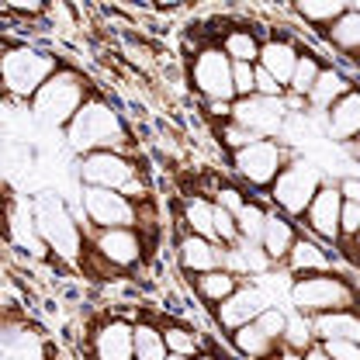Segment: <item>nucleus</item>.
Wrapping results in <instances>:
<instances>
[{"label":"nucleus","mask_w":360,"mask_h":360,"mask_svg":"<svg viewBox=\"0 0 360 360\" xmlns=\"http://www.w3.org/2000/svg\"><path fill=\"white\" fill-rule=\"evenodd\" d=\"M63 132H66V146H70L73 156H90V153L139 156V139H135V129L129 125V118L97 87L80 104V111L73 115V122Z\"/></svg>","instance_id":"obj_1"},{"label":"nucleus","mask_w":360,"mask_h":360,"mask_svg":"<svg viewBox=\"0 0 360 360\" xmlns=\"http://www.w3.org/2000/svg\"><path fill=\"white\" fill-rule=\"evenodd\" d=\"M59 52L39 39L11 42L0 52V97L7 108H28L35 90L59 70Z\"/></svg>","instance_id":"obj_2"},{"label":"nucleus","mask_w":360,"mask_h":360,"mask_svg":"<svg viewBox=\"0 0 360 360\" xmlns=\"http://www.w3.org/2000/svg\"><path fill=\"white\" fill-rule=\"evenodd\" d=\"M28 208H32V222L35 232L42 239L49 260L63 264L66 270H77L84 260V250H87V236L80 222L73 219V212L66 208L63 194L59 191H35L28 198Z\"/></svg>","instance_id":"obj_3"},{"label":"nucleus","mask_w":360,"mask_h":360,"mask_svg":"<svg viewBox=\"0 0 360 360\" xmlns=\"http://www.w3.org/2000/svg\"><path fill=\"white\" fill-rule=\"evenodd\" d=\"M90 94H94L90 77L80 66H73V63L63 59L59 70H56L42 87L35 90V97L28 101V115H32L35 125L52 129V132H63V129L73 122V115L80 111V104L87 101Z\"/></svg>","instance_id":"obj_4"},{"label":"nucleus","mask_w":360,"mask_h":360,"mask_svg":"<svg viewBox=\"0 0 360 360\" xmlns=\"http://www.w3.org/2000/svg\"><path fill=\"white\" fill-rule=\"evenodd\" d=\"M288 305H291V312L305 315V319L357 309V274L329 270V274L295 277L288 288Z\"/></svg>","instance_id":"obj_5"},{"label":"nucleus","mask_w":360,"mask_h":360,"mask_svg":"<svg viewBox=\"0 0 360 360\" xmlns=\"http://www.w3.org/2000/svg\"><path fill=\"white\" fill-rule=\"evenodd\" d=\"M322 184H326V170L315 167L312 160H305V156L298 153V156H291V160L284 163V170L270 184L267 205L298 225V219L305 215L309 201L315 198V191H319Z\"/></svg>","instance_id":"obj_6"},{"label":"nucleus","mask_w":360,"mask_h":360,"mask_svg":"<svg viewBox=\"0 0 360 360\" xmlns=\"http://www.w3.org/2000/svg\"><path fill=\"white\" fill-rule=\"evenodd\" d=\"M291 156H298V149H288L281 139H257V142L236 149L229 156V167L243 191H260V198H267L270 184L277 180V174L284 170V163Z\"/></svg>","instance_id":"obj_7"},{"label":"nucleus","mask_w":360,"mask_h":360,"mask_svg":"<svg viewBox=\"0 0 360 360\" xmlns=\"http://www.w3.org/2000/svg\"><path fill=\"white\" fill-rule=\"evenodd\" d=\"M187 84L201 101H225L232 104V63L225 59L219 42H201L194 49V56L187 59Z\"/></svg>","instance_id":"obj_8"},{"label":"nucleus","mask_w":360,"mask_h":360,"mask_svg":"<svg viewBox=\"0 0 360 360\" xmlns=\"http://www.w3.org/2000/svg\"><path fill=\"white\" fill-rule=\"evenodd\" d=\"M84 236H87V253H94L104 267H111L122 277L153 257L149 243L135 229H87Z\"/></svg>","instance_id":"obj_9"},{"label":"nucleus","mask_w":360,"mask_h":360,"mask_svg":"<svg viewBox=\"0 0 360 360\" xmlns=\"http://www.w3.org/2000/svg\"><path fill=\"white\" fill-rule=\"evenodd\" d=\"M142 174L146 170L139 167V156H125V153H90V156H77L73 163V177L80 187H101L118 194Z\"/></svg>","instance_id":"obj_10"},{"label":"nucleus","mask_w":360,"mask_h":360,"mask_svg":"<svg viewBox=\"0 0 360 360\" xmlns=\"http://www.w3.org/2000/svg\"><path fill=\"white\" fill-rule=\"evenodd\" d=\"M77 198H80V212H84L87 229H135L139 205H132L129 198H122L118 191L77 187Z\"/></svg>","instance_id":"obj_11"},{"label":"nucleus","mask_w":360,"mask_h":360,"mask_svg":"<svg viewBox=\"0 0 360 360\" xmlns=\"http://www.w3.org/2000/svg\"><path fill=\"white\" fill-rule=\"evenodd\" d=\"M281 333H284V309L270 305L243 329L229 333V347L246 360H264L281 347Z\"/></svg>","instance_id":"obj_12"},{"label":"nucleus","mask_w":360,"mask_h":360,"mask_svg":"<svg viewBox=\"0 0 360 360\" xmlns=\"http://www.w3.org/2000/svg\"><path fill=\"white\" fill-rule=\"evenodd\" d=\"M340 208H343V198L336 191V180H326L315 191V198L309 201L305 215L298 219V229L336 253V243H340Z\"/></svg>","instance_id":"obj_13"},{"label":"nucleus","mask_w":360,"mask_h":360,"mask_svg":"<svg viewBox=\"0 0 360 360\" xmlns=\"http://www.w3.org/2000/svg\"><path fill=\"white\" fill-rule=\"evenodd\" d=\"M229 122H236L239 129H246L257 139H277L288 115H284V104L281 97H243V101H232V111H229Z\"/></svg>","instance_id":"obj_14"},{"label":"nucleus","mask_w":360,"mask_h":360,"mask_svg":"<svg viewBox=\"0 0 360 360\" xmlns=\"http://www.w3.org/2000/svg\"><path fill=\"white\" fill-rule=\"evenodd\" d=\"M132 319L125 312H108L87 333L90 360H132Z\"/></svg>","instance_id":"obj_15"},{"label":"nucleus","mask_w":360,"mask_h":360,"mask_svg":"<svg viewBox=\"0 0 360 360\" xmlns=\"http://www.w3.org/2000/svg\"><path fill=\"white\" fill-rule=\"evenodd\" d=\"M270 309V298L260 291V284H250V281H243L225 302H219L215 309H212V322H215V329L219 333H236V329H243L246 322H253L257 315Z\"/></svg>","instance_id":"obj_16"},{"label":"nucleus","mask_w":360,"mask_h":360,"mask_svg":"<svg viewBox=\"0 0 360 360\" xmlns=\"http://www.w3.org/2000/svg\"><path fill=\"white\" fill-rule=\"evenodd\" d=\"M298 52H302V42H298V25H295V28L264 32V39H260V56H257V66L277 80V87H288V77H291V70H295V59H298Z\"/></svg>","instance_id":"obj_17"},{"label":"nucleus","mask_w":360,"mask_h":360,"mask_svg":"<svg viewBox=\"0 0 360 360\" xmlns=\"http://www.w3.org/2000/svg\"><path fill=\"white\" fill-rule=\"evenodd\" d=\"M174 260L177 270L184 277H198V274H208V270H219L225 264V246L212 243V239H201V236H191L177 225V239H174Z\"/></svg>","instance_id":"obj_18"},{"label":"nucleus","mask_w":360,"mask_h":360,"mask_svg":"<svg viewBox=\"0 0 360 360\" xmlns=\"http://www.w3.org/2000/svg\"><path fill=\"white\" fill-rule=\"evenodd\" d=\"M277 270H284V274L295 281V277H309V274H329V270H340V260H336V253H333L329 246L315 243L312 236H305V232L298 229V239H295L291 253L284 257V264H281Z\"/></svg>","instance_id":"obj_19"},{"label":"nucleus","mask_w":360,"mask_h":360,"mask_svg":"<svg viewBox=\"0 0 360 360\" xmlns=\"http://www.w3.org/2000/svg\"><path fill=\"white\" fill-rule=\"evenodd\" d=\"M319 42L326 45L329 52H336L333 59L336 63H357V52H360V7L350 4L329 28H322L319 35H312Z\"/></svg>","instance_id":"obj_20"},{"label":"nucleus","mask_w":360,"mask_h":360,"mask_svg":"<svg viewBox=\"0 0 360 360\" xmlns=\"http://www.w3.org/2000/svg\"><path fill=\"white\" fill-rule=\"evenodd\" d=\"M350 90H357V77L347 73V70H340L336 63H326V66L319 70V77H315L309 97H305L309 115H312V118H322V115H326L343 94H350Z\"/></svg>","instance_id":"obj_21"},{"label":"nucleus","mask_w":360,"mask_h":360,"mask_svg":"<svg viewBox=\"0 0 360 360\" xmlns=\"http://www.w3.org/2000/svg\"><path fill=\"white\" fill-rule=\"evenodd\" d=\"M319 125H322V132H326V139H329L333 146L357 142V135H360V94L357 90L343 94V97L319 118Z\"/></svg>","instance_id":"obj_22"},{"label":"nucleus","mask_w":360,"mask_h":360,"mask_svg":"<svg viewBox=\"0 0 360 360\" xmlns=\"http://www.w3.org/2000/svg\"><path fill=\"white\" fill-rule=\"evenodd\" d=\"M160 336H163V347L167 354H177V357H198L205 350V336L194 322L180 319V315H160Z\"/></svg>","instance_id":"obj_23"},{"label":"nucleus","mask_w":360,"mask_h":360,"mask_svg":"<svg viewBox=\"0 0 360 360\" xmlns=\"http://www.w3.org/2000/svg\"><path fill=\"white\" fill-rule=\"evenodd\" d=\"M295 239H298V225L291 222V219H284L281 212L270 208L267 222H264V232H260V250H264V257L270 260V267L274 270L284 264V257L291 253Z\"/></svg>","instance_id":"obj_24"},{"label":"nucleus","mask_w":360,"mask_h":360,"mask_svg":"<svg viewBox=\"0 0 360 360\" xmlns=\"http://www.w3.org/2000/svg\"><path fill=\"white\" fill-rule=\"evenodd\" d=\"M260 39H264V28H257V25H229V28H222V35H219V49L225 52L229 63H250V66H257Z\"/></svg>","instance_id":"obj_25"},{"label":"nucleus","mask_w":360,"mask_h":360,"mask_svg":"<svg viewBox=\"0 0 360 360\" xmlns=\"http://www.w3.org/2000/svg\"><path fill=\"white\" fill-rule=\"evenodd\" d=\"M347 7H350V0H298V4L288 7V14H291L309 35H319V32L329 28Z\"/></svg>","instance_id":"obj_26"},{"label":"nucleus","mask_w":360,"mask_h":360,"mask_svg":"<svg viewBox=\"0 0 360 360\" xmlns=\"http://www.w3.org/2000/svg\"><path fill=\"white\" fill-rule=\"evenodd\" d=\"M309 329H312L315 343H326V340H350V343H360V315H357V309L315 315V319H309Z\"/></svg>","instance_id":"obj_27"},{"label":"nucleus","mask_w":360,"mask_h":360,"mask_svg":"<svg viewBox=\"0 0 360 360\" xmlns=\"http://www.w3.org/2000/svg\"><path fill=\"white\" fill-rule=\"evenodd\" d=\"M191 281V291H194V302H201L205 309H215L219 302H225L239 284H243V277H236L232 270H208V274H198V277H187Z\"/></svg>","instance_id":"obj_28"},{"label":"nucleus","mask_w":360,"mask_h":360,"mask_svg":"<svg viewBox=\"0 0 360 360\" xmlns=\"http://www.w3.org/2000/svg\"><path fill=\"white\" fill-rule=\"evenodd\" d=\"M132 360H167V347L160 336V319L135 315L132 319Z\"/></svg>","instance_id":"obj_29"},{"label":"nucleus","mask_w":360,"mask_h":360,"mask_svg":"<svg viewBox=\"0 0 360 360\" xmlns=\"http://www.w3.org/2000/svg\"><path fill=\"white\" fill-rule=\"evenodd\" d=\"M177 225L184 229V232H191V236H201V239H212V243H215V229H212V201L201 198V194H184Z\"/></svg>","instance_id":"obj_30"},{"label":"nucleus","mask_w":360,"mask_h":360,"mask_svg":"<svg viewBox=\"0 0 360 360\" xmlns=\"http://www.w3.org/2000/svg\"><path fill=\"white\" fill-rule=\"evenodd\" d=\"M267 198H260V194H250L246 198V205L232 215L236 219V236H239V243H253V246H260V232H264V222H267Z\"/></svg>","instance_id":"obj_31"},{"label":"nucleus","mask_w":360,"mask_h":360,"mask_svg":"<svg viewBox=\"0 0 360 360\" xmlns=\"http://www.w3.org/2000/svg\"><path fill=\"white\" fill-rule=\"evenodd\" d=\"M312 329H309V319L298 312H284V333H281V347H288V350H295V354H305L309 347H312Z\"/></svg>","instance_id":"obj_32"},{"label":"nucleus","mask_w":360,"mask_h":360,"mask_svg":"<svg viewBox=\"0 0 360 360\" xmlns=\"http://www.w3.org/2000/svg\"><path fill=\"white\" fill-rule=\"evenodd\" d=\"M232 94H236V101L253 97V66L250 63H232Z\"/></svg>","instance_id":"obj_33"},{"label":"nucleus","mask_w":360,"mask_h":360,"mask_svg":"<svg viewBox=\"0 0 360 360\" xmlns=\"http://www.w3.org/2000/svg\"><path fill=\"white\" fill-rule=\"evenodd\" d=\"M319 350L329 360H360V343H350V340H326L319 343Z\"/></svg>","instance_id":"obj_34"},{"label":"nucleus","mask_w":360,"mask_h":360,"mask_svg":"<svg viewBox=\"0 0 360 360\" xmlns=\"http://www.w3.org/2000/svg\"><path fill=\"white\" fill-rule=\"evenodd\" d=\"M264 360H302V354H295V350H288V347H277V350L267 354Z\"/></svg>","instance_id":"obj_35"},{"label":"nucleus","mask_w":360,"mask_h":360,"mask_svg":"<svg viewBox=\"0 0 360 360\" xmlns=\"http://www.w3.org/2000/svg\"><path fill=\"white\" fill-rule=\"evenodd\" d=\"M302 360H329V357H326V354L319 350V343H312V347H309V350L302 354Z\"/></svg>","instance_id":"obj_36"},{"label":"nucleus","mask_w":360,"mask_h":360,"mask_svg":"<svg viewBox=\"0 0 360 360\" xmlns=\"http://www.w3.org/2000/svg\"><path fill=\"white\" fill-rule=\"evenodd\" d=\"M191 360H219V357H215V354H212V350H201V354H198V357H191Z\"/></svg>","instance_id":"obj_37"},{"label":"nucleus","mask_w":360,"mask_h":360,"mask_svg":"<svg viewBox=\"0 0 360 360\" xmlns=\"http://www.w3.org/2000/svg\"><path fill=\"white\" fill-rule=\"evenodd\" d=\"M7 115H11V108H7V104H4V97H0V122H4Z\"/></svg>","instance_id":"obj_38"},{"label":"nucleus","mask_w":360,"mask_h":360,"mask_svg":"<svg viewBox=\"0 0 360 360\" xmlns=\"http://www.w3.org/2000/svg\"><path fill=\"white\" fill-rule=\"evenodd\" d=\"M167 360H187V357H177V354H167Z\"/></svg>","instance_id":"obj_39"},{"label":"nucleus","mask_w":360,"mask_h":360,"mask_svg":"<svg viewBox=\"0 0 360 360\" xmlns=\"http://www.w3.org/2000/svg\"><path fill=\"white\" fill-rule=\"evenodd\" d=\"M49 360H52V357H49Z\"/></svg>","instance_id":"obj_40"}]
</instances>
